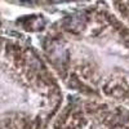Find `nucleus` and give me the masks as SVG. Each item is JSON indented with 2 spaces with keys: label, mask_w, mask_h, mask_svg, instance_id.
<instances>
[]
</instances>
